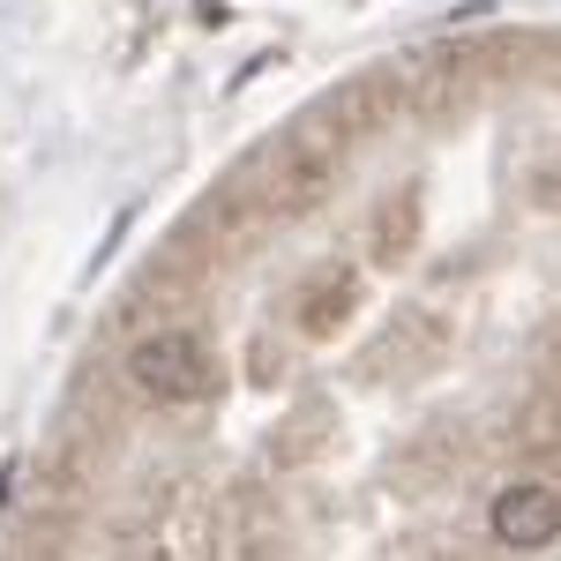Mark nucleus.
<instances>
[{
	"instance_id": "obj_1",
	"label": "nucleus",
	"mask_w": 561,
	"mask_h": 561,
	"mask_svg": "<svg viewBox=\"0 0 561 561\" xmlns=\"http://www.w3.org/2000/svg\"><path fill=\"white\" fill-rule=\"evenodd\" d=\"M128 382L150 397V404H210L217 397V359L203 337L187 330H158L128 352Z\"/></svg>"
},
{
	"instance_id": "obj_2",
	"label": "nucleus",
	"mask_w": 561,
	"mask_h": 561,
	"mask_svg": "<svg viewBox=\"0 0 561 561\" xmlns=\"http://www.w3.org/2000/svg\"><path fill=\"white\" fill-rule=\"evenodd\" d=\"M337 150H345V128H337L330 113L307 121V128H293L285 142H277V158H270L262 195H270L277 210H307V203L330 187V173H337Z\"/></svg>"
},
{
	"instance_id": "obj_3",
	"label": "nucleus",
	"mask_w": 561,
	"mask_h": 561,
	"mask_svg": "<svg viewBox=\"0 0 561 561\" xmlns=\"http://www.w3.org/2000/svg\"><path fill=\"white\" fill-rule=\"evenodd\" d=\"M486 524H494L502 547L539 554V547H554V539H561V494H554V486H539V479H510V486L494 494Z\"/></svg>"
}]
</instances>
